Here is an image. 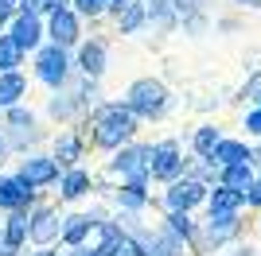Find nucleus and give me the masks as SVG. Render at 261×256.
Instances as JSON below:
<instances>
[{
  "instance_id": "35",
  "label": "nucleus",
  "mask_w": 261,
  "mask_h": 256,
  "mask_svg": "<svg viewBox=\"0 0 261 256\" xmlns=\"http://www.w3.org/2000/svg\"><path fill=\"white\" fill-rule=\"evenodd\" d=\"M215 31L234 35V31H242V20H238V16H222V20H215Z\"/></svg>"
},
{
  "instance_id": "16",
  "label": "nucleus",
  "mask_w": 261,
  "mask_h": 256,
  "mask_svg": "<svg viewBox=\"0 0 261 256\" xmlns=\"http://www.w3.org/2000/svg\"><path fill=\"white\" fill-rule=\"evenodd\" d=\"M113 198H117L121 213H141L144 206H148V182H144V179H125Z\"/></svg>"
},
{
  "instance_id": "31",
  "label": "nucleus",
  "mask_w": 261,
  "mask_h": 256,
  "mask_svg": "<svg viewBox=\"0 0 261 256\" xmlns=\"http://www.w3.org/2000/svg\"><path fill=\"white\" fill-rule=\"evenodd\" d=\"M70 4H74V8H70L74 16H90V20L106 12V4H101V0H70Z\"/></svg>"
},
{
  "instance_id": "18",
  "label": "nucleus",
  "mask_w": 261,
  "mask_h": 256,
  "mask_svg": "<svg viewBox=\"0 0 261 256\" xmlns=\"http://www.w3.org/2000/svg\"><path fill=\"white\" fill-rule=\"evenodd\" d=\"M0 245L8 248V252H20V248L28 245V210L8 213V221L0 229Z\"/></svg>"
},
{
  "instance_id": "28",
  "label": "nucleus",
  "mask_w": 261,
  "mask_h": 256,
  "mask_svg": "<svg viewBox=\"0 0 261 256\" xmlns=\"http://www.w3.org/2000/svg\"><path fill=\"white\" fill-rule=\"evenodd\" d=\"M20 62H23V51L12 43V35H0V74L20 70Z\"/></svg>"
},
{
  "instance_id": "20",
  "label": "nucleus",
  "mask_w": 261,
  "mask_h": 256,
  "mask_svg": "<svg viewBox=\"0 0 261 256\" xmlns=\"http://www.w3.org/2000/svg\"><path fill=\"white\" fill-rule=\"evenodd\" d=\"M59 167H78V159H82V136H74V132H63V136L55 140V155H51Z\"/></svg>"
},
{
  "instance_id": "40",
  "label": "nucleus",
  "mask_w": 261,
  "mask_h": 256,
  "mask_svg": "<svg viewBox=\"0 0 261 256\" xmlns=\"http://www.w3.org/2000/svg\"><path fill=\"white\" fill-rule=\"evenodd\" d=\"M4 155H8V144H4V136H0V163H4Z\"/></svg>"
},
{
  "instance_id": "8",
  "label": "nucleus",
  "mask_w": 261,
  "mask_h": 256,
  "mask_svg": "<svg viewBox=\"0 0 261 256\" xmlns=\"http://www.w3.org/2000/svg\"><path fill=\"white\" fill-rule=\"evenodd\" d=\"M4 35H12V43H16L23 54L39 51V47H43V20H39V16H23V12H16Z\"/></svg>"
},
{
  "instance_id": "37",
  "label": "nucleus",
  "mask_w": 261,
  "mask_h": 256,
  "mask_svg": "<svg viewBox=\"0 0 261 256\" xmlns=\"http://www.w3.org/2000/svg\"><path fill=\"white\" fill-rule=\"evenodd\" d=\"M12 16H16V8H8V4H0V35L8 31V23H12Z\"/></svg>"
},
{
  "instance_id": "34",
  "label": "nucleus",
  "mask_w": 261,
  "mask_h": 256,
  "mask_svg": "<svg viewBox=\"0 0 261 256\" xmlns=\"http://www.w3.org/2000/svg\"><path fill=\"white\" fill-rule=\"evenodd\" d=\"M246 206L261 213V175H257V179L250 182V190H246Z\"/></svg>"
},
{
  "instance_id": "23",
  "label": "nucleus",
  "mask_w": 261,
  "mask_h": 256,
  "mask_svg": "<svg viewBox=\"0 0 261 256\" xmlns=\"http://www.w3.org/2000/svg\"><path fill=\"white\" fill-rule=\"evenodd\" d=\"M59 194H63L66 202H74V198H82V194H90V171H82V167H70L59 179Z\"/></svg>"
},
{
  "instance_id": "25",
  "label": "nucleus",
  "mask_w": 261,
  "mask_h": 256,
  "mask_svg": "<svg viewBox=\"0 0 261 256\" xmlns=\"http://www.w3.org/2000/svg\"><path fill=\"white\" fill-rule=\"evenodd\" d=\"M160 225L168 229V233H175L184 245H191V241H195V233H199V221L191 217V213H168Z\"/></svg>"
},
{
  "instance_id": "26",
  "label": "nucleus",
  "mask_w": 261,
  "mask_h": 256,
  "mask_svg": "<svg viewBox=\"0 0 261 256\" xmlns=\"http://www.w3.org/2000/svg\"><path fill=\"white\" fill-rule=\"evenodd\" d=\"M211 27H215L211 12H191V16H179V31H184L187 39H203Z\"/></svg>"
},
{
  "instance_id": "14",
  "label": "nucleus",
  "mask_w": 261,
  "mask_h": 256,
  "mask_svg": "<svg viewBox=\"0 0 261 256\" xmlns=\"http://www.w3.org/2000/svg\"><path fill=\"white\" fill-rule=\"evenodd\" d=\"M28 206H35V190L28 186V182H20L16 175H8V179H0V210H28Z\"/></svg>"
},
{
  "instance_id": "1",
  "label": "nucleus",
  "mask_w": 261,
  "mask_h": 256,
  "mask_svg": "<svg viewBox=\"0 0 261 256\" xmlns=\"http://www.w3.org/2000/svg\"><path fill=\"white\" fill-rule=\"evenodd\" d=\"M94 148H106V151H117L125 144H133L137 136V117H133L125 101H106V105L94 109Z\"/></svg>"
},
{
  "instance_id": "9",
  "label": "nucleus",
  "mask_w": 261,
  "mask_h": 256,
  "mask_svg": "<svg viewBox=\"0 0 261 256\" xmlns=\"http://www.w3.org/2000/svg\"><path fill=\"white\" fill-rule=\"evenodd\" d=\"M43 35H51V43L55 47H74L78 43V35H82V23H78V16L70 8H63V12H51L47 16V27H43Z\"/></svg>"
},
{
  "instance_id": "3",
  "label": "nucleus",
  "mask_w": 261,
  "mask_h": 256,
  "mask_svg": "<svg viewBox=\"0 0 261 256\" xmlns=\"http://www.w3.org/2000/svg\"><path fill=\"white\" fill-rule=\"evenodd\" d=\"M184 148L179 140H160L152 144V155H148V179H160V182H175L184 179Z\"/></svg>"
},
{
  "instance_id": "38",
  "label": "nucleus",
  "mask_w": 261,
  "mask_h": 256,
  "mask_svg": "<svg viewBox=\"0 0 261 256\" xmlns=\"http://www.w3.org/2000/svg\"><path fill=\"white\" fill-rule=\"evenodd\" d=\"M66 256H94V245H90V248H86V245H74Z\"/></svg>"
},
{
  "instance_id": "41",
  "label": "nucleus",
  "mask_w": 261,
  "mask_h": 256,
  "mask_svg": "<svg viewBox=\"0 0 261 256\" xmlns=\"http://www.w3.org/2000/svg\"><path fill=\"white\" fill-rule=\"evenodd\" d=\"M101 4H106V8H109V4H113V0H101Z\"/></svg>"
},
{
  "instance_id": "42",
  "label": "nucleus",
  "mask_w": 261,
  "mask_h": 256,
  "mask_svg": "<svg viewBox=\"0 0 261 256\" xmlns=\"http://www.w3.org/2000/svg\"><path fill=\"white\" fill-rule=\"evenodd\" d=\"M257 225H261V221H257Z\"/></svg>"
},
{
  "instance_id": "12",
  "label": "nucleus",
  "mask_w": 261,
  "mask_h": 256,
  "mask_svg": "<svg viewBox=\"0 0 261 256\" xmlns=\"http://www.w3.org/2000/svg\"><path fill=\"white\" fill-rule=\"evenodd\" d=\"M109 12H113L117 35H137L141 27H148V16H144V0H113V4H109Z\"/></svg>"
},
{
  "instance_id": "13",
  "label": "nucleus",
  "mask_w": 261,
  "mask_h": 256,
  "mask_svg": "<svg viewBox=\"0 0 261 256\" xmlns=\"http://www.w3.org/2000/svg\"><path fill=\"white\" fill-rule=\"evenodd\" d=\"M59 229H63V217H59L55 210L28 213V241H35L39 248H47L51 241H59Z\"/></svg>"
},
{
  "instance_id": "7",
  "label": "nucleus",
  "mask_w": 261,
  "mask_h": 256,
  "mask_svg": "<svg viewBox=\"0 0 261 256\" xmlns=\"http://www.w3.org/2000/svg\"><path fill=\"white\" fill-rule=\"evenodd\" d=\"M101 221H109L106 210H90V213H70V217H63V229H59V237H63L66 248L74 245H86V237L98 229Z\"/></svg>"
},
{
  "instance_id": "39",
  "label": "nucleus",
  "mask_w": 261,
  "mask_h": 256,
  "mask_svg": "<svg viewBox=\"0 0 261 256\" xmlns=\"http://www.w3.org/2000/svg\"><path fill=\"white\" fill-rule=\"evenodd\" d=\"M230 4H238V8H261V0H230Z\"/></svg>"
},
{
  "instance_id": "19",
  "label": "nucleus",
  "mask_w": 261,
  "mask_h": 256,
  "mask_svg": "<svg viewBox=\"0 0 261 256\" xmlns=\"http://www.w3.org/2000/svg\"><path fill=\"white\" fill-rule=\"evenodd\" d=\"M144 252H148V256H184L187 245L175 233H168L164 225H156V229H152V241L144 245Z\"/></svg>"
},
{
  "instance_id": "15",
  "label": "nucleus",
  "mask_w": 261,
  "mask_h": 256,
  "mask_svg": "<svg viewBox=\"0 0 261 256\" xmlns=\"http://www.w3.org/2000/svg\"><path fill=\"white\" fill-rule=\"evenodd\" d=\"M207 159L215 163L218 171H222V167H234V163H250V144H246V140H238V136H222Z\"/></svg>"
},
{
  "instance_id": "33",
  "label": "nucleus",
  "mask_w": 261,
  "mask_h": 256,
  "mask_svg": "<svg viewBox=\"0 0 261 256\" xmlns=\"http://www.w3.org/2000/svg\"><path fill=\"white\" fill-rule=\"evenodd\" d=\"M242 97H250V101H257V97H261V66L253 70L250 78H246V85H242Z\"/></svg>"
},
{
  "instance_id": "17",
  "label": "nucleus",
  "mask_w": 261,
  "mask_h": 256,
  "mask_svg": "<svg viewBox=\"0 0 261 256\" xmlns=\"http://www.w3.org/2000/svg\"><path fill=\"white\" fill-rule=\"evenodd\" d=\"M242 210H246V194L218 186V182L207 190V213H242Z\"/></svg>"
},
{
  "instance_id": "5",
  "label": "nucleus",
  "mask_w": 261,
  "mask_h": 256,
  "mask_svg": "<svg viewBox=\"0 0 261 256\" xmlns=\"http://www.w3.org/2000/svg\"><path fill=\"white\" fill-rule=\"evenodd\" d=\"M35 78H39L43 85H51V89H59V85L70 78V58H66L63 47L47 43V47L35 51Z\"/></svg>"
},
{
  "instance_id": "27",
  "label": "nucleus",
  "mask_w": 261,
  "mask_h": 256,
  "mask_svg": "<svg viewBox=\"0 0 261 256\" xmlns=\"http://www.w3.org/2000/svg\"><path fill=\"white\" fill-rule=\"evenodd\" d=\"M184 175H187V179H195V182H203V186H215V182H218V167L211 159H187Z\"/></svg>"
},
{
  "instance_id": "29",
  "label": "nucleus",
  "mask_w": 261,
  "mask_h": 256,
  "mask_svg": "<svg viewBox=\"0 0 261 256\" xmlns=\"http://www.w3.org/2000/svg\"><path fill=\"white\" fill-rule=\"evenodd\" d=\"M4 120H8L12 132H20V128H35V113H32V109H23V105H12Z\"/></svg>"
},
{
  "instance_id": "6",
  "label": "nucleus",
  "mask_w": 261,
  "mask_h": 256,
  "mask_svg": "<svg viewBox=\"0 0 261 256\" xmlns=\"http://www.w3.org/2000/svg\"><path fill=\"white\" fill-rule=\"evenodd\" d=\"M148 155H152V144H125V148H117L109 167H113V175H121V182L125 179L148 182Z\"/></svg>"
},
{
  "instance_id": "11",
  "label": "nucleus",
  "mask_w": 261,
  "mask_h": 256,
  "mask_svg": "<svg viewBox=\"0 0 261 256\" xmlns=\"http://www.w3.org/2000/svg\"><path fill=\"white\" fill-rule=\"evenodd\" d=\"M106 62H109V54H106V43H101V39L78 43V58H74V70H78L82 78H90V82H98V78L106 74Z\"/></svg>"
},
{
  "instance_id": "32",
  "label": "nucleus",
  "mask_w": 261,
  "mask_h": 256,
  "mask_svg": "<svg viewBox=\"0 0 261 256\" xmlns=\"http://www.w3.org/2000/svg\"><path fill=\"white\" fill-rule=\"evenodd\" d=\"M246 132L253 140H261V105H250L246 109Z\"/></svg>"
},
{
  "instance_id": "2",
  "label": "nucleus",
  "mask_w": 261,
  "mask_h": 256,
  "mask_svg": "<svg viewBox=\"0 0 261 256\" xmlns=\"http://www.w3.org/2000/svg\"><path fill=\"white\" fill-rule=\"evenodd\" d=\"M125 109L137 120H164L168 109H172V89L160 78H137L125 89Z\"/></svg>"
},
{
  "instance_id": "10",
  "label": "nucleus",
  "mask_w": 261,
  "mask_h": 256,
  "mask_svg": "<svg viewBox=\"0 0 261 256\" xmlns=\"http://www.w3.org/2000/svg\"><path fill=\"white\" fill-rule=\"evenodd\" d=\"M20 182H28L32 190H39V186H51L55 179H59V163L51 159V155H28V159L20 163V175H16Z\"/></svg>"
},
{
  "instance_id": "22",
  "label": "nucleus",
  "mask_w": 261,
  "mask_h": 256,
  "mask_svg": "<svg viewBox=\"0 0 261 256\" xmlns=\"http://www.w3.org/2000/svg\"><path fill=\"white\" fill-rule=\"evenodd\" d=\"M253 179H257V171H253L250 163H234V167H222V171H218V186H230V190H238V194L250 190Z\"/></svg>"
},
{
  "instance_id": "24",
  "label": "nucleus",
  "mask_w": 261,
  "mask_h": 256,
  "mask_svg": "<svg viewBox=\"0 0 261 256\" xmlns=\"http://www.w3.org/2000/svg\"><path fill=\"white\" fill-rule=\"evenodd\" d=\"M218 140H222V128H218V124H211V120H207V124H199L195 132H191V151H195V159H207Z\"/></svg>"
},
{
  "instance_id": "21",
  "label": "nucleus",
  "mask_w": 261,
  "mask_h": 256,
  "mask_svg": "<svg viewBox=\"0 0 261 256\" xmlns=\"http://www.w3.org/2000/svg\"><path fill=\"white\" fill-rule=\"evenodd\" d=\"M23 93H28V78H23L20 70H8V74H0V109L20 105Z\"/></svg>"
},
{
  "instance_id": "30",
  "label": "nucleus",
  "mask_w": 261,
  "mask_h": 256,
  "mask_svg": "<svg viewBox=\"0 0 261 256\" xmlns=\"http://www.w3.org/2000/svg\"><path fill=\"white\" fill-rule=\"evenodd\" d=\"M175 8V16H191V12H211V4L215 0H168Z\"/></svg>"
},
{
  "instance_id": "4",
  "label": "nucleus",
  "mask_w": 261,
  "mask_h": 256,
  "mask_svg": "<svg viewBox=\"0 0 261 256\" xmlns=\"http://www.w3.org/2000/svg\"><path fill=\"white\" fill-rule=\"evenodd\" d=\"M207 190L211 186H203V182L195 179H175L168 182V190H164V206H168V213H191L199 210V206H207Z\"/></svg>"
},
{
  "instance_id": "36",
  "label": "nucleus",
  "mask_w": 261,
  "mask_h": 256,
  "mask_svg": "<svg viewBox=\"0 0 261 256\" xmlns=\"http://www.w3.org/2000/svg\"><path fill=\"white\" fill-rule=\"evenodd\" d=\"M215 256H257V248H253V245H226L222 252H215Z\"/></svg>"
}]
</instances>
